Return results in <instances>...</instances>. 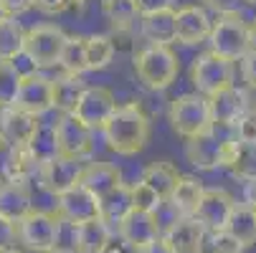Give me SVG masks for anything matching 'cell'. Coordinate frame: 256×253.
<instances>
[{
	"instance_id": "1",
	"label": "cell",
	"mask_w": 256,
	"mask_h": 253,
	"mask_svg": "<svg viewBox=\"0 0 256 253\" xmlns=\"http://www.w3.org/2000/svg\"><path fill=\"white\" fill-rule=\"evenodd\" d=\"M102 134L112 152H117L120 157H134L150 142V117L142 112L137 101L122 104L106 122Z\"/></svg>"
},
{
	"instance_id": "2",
	"label": "cell",
	"mask_w": 256,
	"mask_h": 253,
	"mask_svg": "<svg viewBox=\"0 0 256 253\" xmlns=\"http://www.w3.org/2000/svg\"><path fill=\"white\" fill-rule=\"evenodd\" d=\"M132 66L142 86L150 91H165L168 86H172L180 71V61L170 46H144L134 53Z\"/></svg>"
},
{
	"instance_id": "3",
	"label": "cell",
	"mask_w": 256,
	"mask_h": 253,
	"mask_svg": "<svg viewBox=\"0 0 256 253\" xmlns=\"http://www.w3.org/2000/svg\"><path fill=\"white\" fill-rule=\"evenodd\" d=\"M170 129L182 137V139H196L206 134L213 127V114H210V101L203 94H180L172 99L170 112H168Z\"/></svg>"
},
{
	"instance_id": "4",
	"label": "cell",
	"mask_w": 256,
	"mask_h": 253,
	"mask_svg": "<svg viewBox=\"0 0 256 253\" xmlns=\"http://www.w3.org/2000/svg\"><path fill=\"white\" fill-rule=\"evenodd\" d=\"M210 51L218 53L226 61H244L246 53L251 51V30L248 23L238 15H218L213 20V33H210Z\"/></svg>"
},
{
	"instance_id": "5",
	"label": "cell",
	"mask_w": 256,
	"mask_h": 253,
	"mask_svg": "<svg viewBox=\"0 0 256 253\" xmlns=\"http://www.w3.org/2000/svg\"><path fill=\"white\" fill-rule=\"evenodd\" d=\"M234 74H236L234 61H226L213 51L200 53L190 63V84L196 86V94H203L208 99L234 86Z\"/></svg>"
},
{
	"instance_id": "6",
	"label": "cell",
	"mask_w": 256,
	"mask_h": 253,
	"mask_svg": "<svg viewBox=\"0 0 256 253\" xmlns=\"http://www.w3.org/2000/svg\"><path fill=\"white\" fill-rule=\"evenodd\" d=\"M68 35L61 25L56 23H41L28 30L26 35V56L38 66V68H48L61 63V53L66 48Z\"/></svg>"
},
{
	"instance_id": "7",
	"label": "cell",
	"mask_w": 256,
	"mask_h": 253,
	"mask_svg": "<svg viewBox=\"0 0 256 253\" xmlns=\"http://www.w3.org/2000/svg\"><path fill=\"white\" fill-rule=\"evenodd\" d=\"M58 233V213L33 208L18 223V243L33 253H51L56 248Z\"/></svg>"
},
{
	"instance_id": "8",
	"label": "cell",
	"mask_w": 256,
	"mask_h": 253,
	"mask_svg": "<svg viewBox=\"0 0 256 253\" xmlns=\"http://www.w3.org/2000/svg\"><path fill=\"white\" fill-rule=\"evenodd\" d=\"M82 172H84V162L82 160L58 155L56 160H51V162L38 167V180H41V188L46 193L58 198V195L68 193L71 188H76L82 183Z\"/></svg>"
},
{
	"instance_id": "9",
	"label": "cell",
	"mask_w": 256,
	"mask_h": 253,
	"mask_svg": "<svg viewBox=\"0 0 256 253\" xmlns=\"http://www.w3.org/2000/svg\"><path fill=\"white\" fill-rule=\"evenodd\" d=\"M236 208V198L224 188H206L203 200L196 210V221L206 228V233H221L226 231L231 215Z\"/></svg>"
},
{
	"instance_id": "10",
	"label": "cell",
	"mask_w": 256,
	"mask_h": 253,
	"mask_svg": "<svg viewBox=\"0 0 256 253\" xmlns=\"http://www.w3.org/2000/svg\"><path fill=\"white\" fill-rule=\"evenodd\" d=\"M117 112V99L109 86H89L76 106V117L89 127V129H104L106 122Z\"/></svg>"
},
{
	"instance_id": "11",
	"label": "cell",
	"mask_w": 256,
	"mask_h": 253,
	"mask_svg": "<svg viewBox=\"0 0 256 253\" xmlns=\"http://www.w3.org/2000/svg\"><path fill=\"white\" fill-rule=\"evenodd\" d=\"M210 101V114H213V124H228L236 127L244 114L248 112V106L254 101V91L246 86H228L224 91H218L216 96L208 99Z\"/></svg>"
},
{
	"instance_id": "12",
	"label": "cell",
	"mask_w": 256,
	"mask_h": 253,
	"mask_svg": "<svg viewBox=\"0 0 256 253\" xmlns=\"http://www.w3.org/2000/svg\"><path fill=\"white\" fill-rule=\"evenodd\" d=\"M226 144H228V142L210 127L206 134H200V137L186 142V160H188L193 167L203 170V172L218 170V167H224Z\"/></svg>"
},
{
	"instance_id": "13",
	"label": "cell",
	"mask_w": 256,
	"mask_h": 253,
	"mask_svg": "<svg viewBox=\"0 0 256 253\" xmlns=\"http://www.w3.org/2000/svg\"><path fill=\"white\" fill-rule=\"evenodd\" d=\"M58 142H61V155L84 160L92 155L94 147V129H89L76 114H64L56 122Z\"/></svg>"
},
{
	"instance_id": "14",
	"label": "cell",
	"mask_w": 256,
	"mask_h": 253,
	"mask_svg": "<svg viewBox=\"0 0 256 253\" xmlns=\"http://www.w3.org/2000/svg\"><path fill=\"white\" fill-rule=\"evenodd\" d=\"M41 127V119L36 114H28L18 106L10 109H0V142L10 144V147H28L36 129Z\"/></svg>"
},
{
	"instance_id": "15",
	"label": "cell",
	"mask_w": 256,
	"mask_h": 253,
	"mask_svg": "<svg viewBox=\"0 0 256 253\" xmlns=\"http://www.w3.org/2000/svg\"><path fill=\"white\" fill-rule=\"evenodd\" d=\"M16 106L28 114H36V117L51 112L54 109V79H48L44 74L26 76L20 84V94H18Z\"/></svg>"
},
{
	"instance_id": "16",
	"label": "cell",
	"mask_w": 256,
	"mask_h": 253,
	"mask_svg": "<svg viewBox=\"0 0 256 253\" xmlns=\"http://www.w3.org/2000/svg\"><path fill=\"white\" fill-rule=\"evenodd\" d=\"M213 20L200 5H182L178 8V43L182 46H200L210 41Z\"/></svg>"
},
{
	"instance_id": "17",
	"label": "cell",
	"mask_w": 256,
	"mask_h": 253,
	"mask_svg": "<svg viewBox=\"0 0 256 253\" xmlns=\"http://www.w3.org/2000/svg\"><path fill=\"white\" fill-rule=\"evenodd\" d=\"M56 213L71 223H79V226L89 223V221L99 218V198L94 193H89L86 188L76 185L68 193L56 198Z\"/></svg>"
},
{
	"instance_id": "18",
	"label": "cell",
	"mask_w": 256,
	"mask_h": 253,
	"mask_svg": "<svg viewBox=\"0 0 256 253\" xmlns=\"http://www.w3.org/2000/svg\"><path fill=\"white\" fill-rule=\"evenodd\" d=\"M120 236H124L134 248H144L155 241L162 238V223L158 221V215L152 213H142V210H132L127 218L120 223Z\"/></svg>"
},
{
	"instance_id": "19",
	"label": "cell",
	"mask_w": 256,
	"mask_h": 253,
	"mask_svg": "<svg viewBox=\"0 0 256 253\" xmlns=\"http://www.w3.org/2000/svg\"><path fill=\"white\" fill-rule=\"evenodd\" d=\"M36 170H38V162L30 157L28 147H10L0 142V185L26 183Z\"/></svg>"
},
{
	"instance_id": "20",
	"label": "cell",
	"mask_w": 256,
	"mask_h": 253,
	"mask_svg": "<svg viewBox=\"0 0 256 253\" xmlns=\"http://www.w3.org/2000/svg\"><path fill=\"white\" fill-rule=\"evenodd\" d=\"M206 238V228L196 218H175L162 231V241L172 253H198Z\"/></svg>"
},
{
	"instance_id": "21",
	"label": "cell",
	"mask_w": 256,
	"mask_h": 253,
	"mask_svg": "<svg viewBox=\"0 0 256 253\" xmlns=\"http://www.w3.org/2000/svg\"><path fill=\"white\" fill-rule=\"evenodd\" d=\"M79 185L94 193L96 198H104L122 185V172L112 162H86Z\"/></svg>"
},
{
	"instance_id": "22",
	"label": "cell",
	"mask_w": 256,
	"mask_h": 253,
	"mask_svg": "<svg viewBox=\"0 0 256 253\" xmlns=\"http://www.w3.org/2000/svg\"><path fill=\"white\" fill-rule=\"evenodd\" d=\"M140 30L150 46H170L178 41V10H162L140 18Z\"/></svg>"
},
{
	"instance_id": "23",
	"label": "cell",
	"mask_w": 256,
	"mask_h": 253,
	"mask_svg": "<svg viewBox=\"0 0 256 253\" xmlns=\"http://www.w3.org/2000/svg\"><path fill=\"white\" fill-rule=\"evenodd\" d=\"M203 193H206V188H203V183L198 177L182 175L178 188L172 190V195L168 200V205L175 213V218H196V210L203 200Z\"/></svg>"
},
{
	"instance_id": "24",
	"label": "cell",
	"mask_w": 256,
	"mask_h": 253,
	"mask_svg": "<svg viewBox=\"0 0 256 253\" xmlns=\"http://www.w3.org/2000/svg\"><path fill=\"white\" fill-rule=\"evenodd\" d=\"M30 210H33V200H30V190L26 183L0 185V215L6 221L18 226Z\"/></svg>"
},
{
	"instance_id": "25",
	"label": "cell",
	"mask_w": 256,
	"mask_h": 253,
	"mask_svg": "<svg viewBox=\"0 0 256 253\" xmlns=\"http://www.w3.org/2000/svg\"><path fill=\"white\" fill-rule=\"evenodd\" d=\"M180 172H178V167L170 162V160H155V162H150L148 167L142 170V177H140V183H144L148 188H152L165 203L170 200V195H172V190L178 188V183H180Z\"/></svg>"
},
{
	"instance_id": "26",
	"label": "cell",
	"mask_w": 256,
	"mask_h": 253,
	"mask_svg": "<svg viewBox=\"0 0 256 253\" xmlns=\"http://www.w3.org/2000/svg\"><path fill=\"white\" fill-rule=\"evenodd\" d=\"M134 210V203H132V185L122 183L117 190H112L109 195L99 198V218L112 226L114 231L120 228V223L127 218V215Z\"/></svg>"
},
{
	"instance_id": "27",
	"label": "cell",
	"mask_w": 256,
	"mask_h": 253,
	"mask_svg": "<svg viewBox=\"0 0 256 253\" xmlns=\"http://www.w3.org/2000/svg\"><path fill=\"white\" fill-rule=\"evenodd\" d=\"M89 86H84V81L79 76H61V79H54V109L64 114H74L76 106L84 96Z\"/></svg>"
},
{
	"instance_id": "28",
	"label": "cell",
	"mask_w": 256,
	"mask_h": 253,
	"mask_svg": "<svg viewBox=\"0 0 256 253\" xmlns=\"http://www.w3.org/2000/svg\"><path fill=\"white\" fill-rule=\"evenodd\" d=\"M28 152H30V157L36 162H38V167L51 162V160H56L61 155V142H58L56 124H44L41 122V127L36 129L33 139L28 142Z\"/></svg>"
},
{
	"instance_id": "29",
	"label": "cell",
	"mask_w": 256,
	"mask_h": 253,
	"mask_svg": "<svg viewBox=\"0 0 256 253\" xmlns=\"http://www.w3.org/2000/svg\"><path fill=\"white\" fill-rule=\"evenodd\" d=\"M226 231H228L244 248L256 246V210H254V205H248V203H236L234 215H231Z\"/></svg>"
},
{
	"instance_id": "30",
	"label": "cell",
	"mask_w": 256,
	"mask_h": 253,
	"mask_svg": "<svg viewBox=\"0 0 256 253\" xmlns=\"http://www.w3.org/2000/svg\"><path fill=\"white\" fill-rule=\"evenodd\" d=\"M112 233H114V228L106 226L102 218L82 223L79 226V251L76 253H104Z\"/></svg>"
},
{
	"instance_id": "31",
	"label": "cell",
	"mask_w": 256,
	"mask_h": 253,
	"mask_svg": "<svg viewBox=\"0 0 256 253\" xmlns=\"http://www.w3.org/2000/svg\"><path fill=\"white\" fill-rule=\"evenodd\" d=\"M26 30L16 18H6L0 23V61H16L26 53Z\"/></svg>"
},
{
	"instance_id": "32",
	"label": "cell",
	"mask_w": 256,
	"mask_h": 253,
	"mask_svg": "<svg viewBox=\"0 0 256 253\" xmlns=\"http://www.w3.org/2000/svg\"><path fill=\"white\" fill-rule=\"evenodd\" d=\"M68 76H82L84 71H89V56H86V35H68L66 48L61 53L58 63Z\"/></svg>"
},
{
	"instance_id": "33",
	"label": "cell",
	"mask_w": 256,
	"mask_h": 253,
	"mask_svg": "<svg viewBox=\"0 0 256 253\" xmlns=\"http://www.w3.org/2000/svg\"><path fill=\"white\" fill-rule=\"evenodd\" d=\"M102 13L109 23H112V28H117V30H130L137 23V18H142L137 5H134V0H104Z\"/></svg>"
},
{
	"instance_id": "34",
	"label": "cell",
	"mask_w": 256,
	"mask_h": 253,
	"mask_svg": "<svg viewBox=\"0 0 256 253\" xmlns=\"http://www.w3.org/2000/svg\"><path fill=\"white\" fill-rule=\"evenodd\" d=\"M114 41L109 35H102V33H94V35H86V56H89V71H99V68H106L114 58Z\"/></svg>"
},
{
	"instance_id": "35",
	"label": "cell",
	"mask_w": 256,
	"mask_h": 253,
	"mask_svg": "<svg viewBox=\"0 0 256 253\" xmlns=\"http://www.w3.org/2000/svg\"><path fill=\"white\" fill-rule=\"evenodd\" d=\"M23 76L10 61H0V109H10L18 101Z\"/></svg>"
},
{
	"instance_id": "36",
	"label": "cell",
	"mask_w": 256,
	"mask_h": 253,
	"mask_svg": "<svg viewBox=\"0 0 256 253\" xmlns=\"http://www.w3.org/2000/svg\"><path fill=\"white\" fill-rule=\"evenodd\" d=\"M231 172H234V177L244 180V183H254L256 180V144L254 142H238Z\"/></svg>"
},
{
	"instance_id": "37",
	"label": "cell",
	"mask_w": 256,
	"mask_h": 253,
	"mask_svg": "<svg viewBox=\"0 0 256 253\" xmlns=\"http://www.w3.org/2000/svg\"><path fill=\"white\" fill-rule=\"evenodd\" d=\"M244 251L246 248L228 231H221V233H206L198 253H244Z\"/></svg>"
},
{
	"instance_id": "38",
	"label": "cell",
	"mask_w": 256,
	"mask_h": 253,
	"mask_svg": "<svg viewBox=\"0 0 256 253\" xmlns=\"http://www.w3.org/2000/svg\"><path fill=\"white\" fill-rule=\"evenodd\" d=\"M132 203H134V210L152 213V215H158L160 208L165 205V200H162L152 188L144 185V183H134V185H132Z\"/></svg>"
},
{
	"instance_id": "39",
	"label": "cell",
	"mask_w": 256,
	"mask_h": 253,
	"mask_svg": "<svg viewBox=\"0 0 256 253\" xmlns=\"http://www.w3.org/2000/svg\"><path fill=\"white\" fill-rule=\"evenodd\" d=\"M54 251H66V253L79 251V223H71V221L58 215V233H56V248Z\"/></svg>"
},
{
	"instance_id": "40",
	"label": "cell",
	"mask_w": 256,
	"mask_h": 253,
	"mask_svg": "<svg viewBox=\"0 0 256 253\" xmlns=\"http://www.w3.org/2000/svg\"><path fill=\"white\" fill-rule=\"evenodd\" d=\"M79 0H36V10H41L46 15H64Z\"/></svg>"
},
{
	"instance_id": "41",
	"label": "cell",
	"mask_w": 256,
	"mask_h": 253,
	"mask_svg": "<svg viewBox=\"0 0 256 253\" xmlns=\"http://www.w3.org/2000/svg\"><path fill=\"white\" fill-rule=\"evenodd\" d=\"M246 0H203V5L218 15H238Z\"/></svg>"
},
{
	"instance_id": "42",
	"label": "cell",
	"mask_w": 256,
	"mask_h": 253,
	"mask_svg": "<svg viewBox=\"0 0 256 253\" xmlns=\"http://www.w3.org/2000/svg\"><path fill=\"white\" fill-rule=\"evenodd\" d=\"M134 5L140 10V15H152V13H162V10H175V0H134Z\"/></svg>"
},
{
	"instance_id": "43",
	"label": "cell",
	"mask_w": 256,
	"mask_h": 253,
	"mask_svg": "<svg viewBox=\"0 0 256 253\" xmlns=\"http://www.w3.org/2000/svg\"><path fill=\"white\" fill-rule=\"evenodd\" d=\"M241 79L246 81V89L256 91V51L251 48L246 58L241 61Z\"/></svg>"
},
{
	"instance_id": "44",
	"label": "cell",
	"mask_w": 256,
	"mask_h": 253,
	"mask_svg": "<svg viewBox=\"0 0 256 253\" xmlns=\"http://www.w3.org/2000/svg\"><path fill=\"white\" fill-rule=\"evenodd\" d=\"M18 243V226L6 221L3 215H0V251L3 248H16Z\"/></svg>"
},
{
	"instance_id": "45",
	"label": "cell",
	"mask_w": 256,
	"mask_h": 253,
	"mask_svg": "<svg viewBox=\"0 0 256 253\" xmlns=\"http://www.w3.org/2000/svg\"><path fill=\"white\" fill-rule=\"evenodd\" d=\"M104 253H140V248H134L124 236H120V231L112 233V238H109V246Z\"/></svg>"
},
{
	"instance_id": "46",
	"label": "cell",
	"mask_w": 256,
	"mask_h": 253,
	"mask_svg": "<svg viewBox=\"0 0 256 253\" xmlns=\"http://www.w3.org/2000/svg\"><path fill=\"white\" fill-rule=\"evenodd\" d=\"M8 13V18H18L23 13H28L30 8H36V0H0Z\"/></svg>"
},
{
	"instance_id": "47",
	"label": "cell",
	"mask_w": 256,
	"mask_h": 253,
	"mask_svg": "<svg viewBox=\"0 0 256 253\" xmlns=\"http://www.w3.org/2000/svg\"><path fill=\"white\" fill-rule=\"evenodd\" d=\"M140 253H172V251H170V246L160 238V241H155V243H150V246H144Z\"/></svg>"
},
{
	"instance_id": "48",
	"label": "cell",
	"mask_w": 256,
	"mask_h": 253,
	"mask_svg": "<svg viewBox=\"0 0 256 253\" xmlns=\"http://www.w3.org/2000/svg\"><path fill=\"white\" fill-rule=\"evenodd\" d=\"M248 30H251V48L256 51V18L248 23Z\"/></svg>"
},
{
	"instance_id": "49",
	"label": "cell",
	"mask_w": 256,
	"mask_h": 253,
	"mask_svg": "<svg viewBox=\"0 0 256 253\" xmlns=\"http://www.w3.org/2000/svg\"><path fill=\"white\" fill-rule=\"evenodd\" d=\"M8 18V13H6V8H3V3H0V23H3Z\"/></svg>"
},
{
	"instance_id": "50",
	"label": "cell",
	"mask_w": 256,
	"mask_h": 253,
	"mask_svg": "<svg viewBox=\"0 0 256 253\" xmlns=\"http://www.w3.org/2000/svg\"><path fill=\"white\" fill-rule=\"evenodd\" d=\"M0 253H23V251H18V248H3Z\"/></svg>"
},
{
	"instance_id": "51",
	"label": "cell",
	"mask_w": 256,
	"mask_h": 253,
	"mask_svg": "<svg viewBox=\"0 0 256 253\" xmlns=\"http://www.w3.org/2000/svg\"><path fill=\"white\" fill-rule=\"evenodd\" d=\"M51 253H66V251H51Z\"/></svg>"
},
{
	"instance_id": "52",
	"label": "cell",
	"mask_w": 256,
	"mask_h": 253,
	"mask_svg": "<svg viewBox=\"0 0 256 253\" xmlns=\"http://www.w3.org/2000/svg\"><path fill=\"white\" fill-rule=\"evenodd\" d=\"M246 3H254V5H256V0H246Z\"/></svg>"
},
{
	"instance_id": "53",
	"label": "cell",
	"mask_w": 256,
	"mask_h": 253,
	"mask_svg": "<svg viewBox=\"0 0 256 253\" xmlns=\"http://www.w3.org/2000/svg\"><path fill=\"white\" fill-rule=\"evenodd\" d=\"M254 210H256V205H254Z\"/></svg>"
},
{
	"instance_id": "54",
	"label": "cell",
	"mask_w": 256,
	"mask_h": 253,
	"mask_svg": "<svg viewBox=\"0 0 256 253\" xmlns=\"http://www.w3.org/2000/svg\"><path fill=\"white\" fill-rule=\"evenodd\" d=\"M102 3H104V0H102Z\"/></svg>"
},
{
	"instance_id": "55",
	"label": "cell",
	"mask_w": 256,
	"mask_h": 253,
	"mask_svg": "<svg viewBox=\"0 0 256 253\" xmlns=\"http://www.w3.org/2000/svg\"><path fill=\"white\" fill-rule=\"evenodd\" d=\"M79 3H82V0H79Z\"/></svg>"
}]
</instances>
